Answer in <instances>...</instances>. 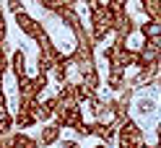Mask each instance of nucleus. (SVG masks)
Returning a JSON list of instances; mask_svg holds the SVG:
<instances>
[{
	"instance_id": "f257e3e1",
	"label": "nucleus",
	"mask_w": 161,
	"mask_h": 148,
	"mask_svg": "<svg viewBox=\"0 0 161 148\" xmlns=\"http://www.w3.org/2000/svg\"><path fill=\"white\" fill-rule=\"evenodd\" d=\"M88 18H91V39L96 44H102L104 39L112 34V21H114V16L107 11V5H96L91 8V13H88Z\"/></svg>"
},
{
	"instance_id": "f03ea898",
	"label": "nucleus",
	"mask_w": 161,
	"mask_h": 148,
	"mask_svg": "<svg viewBox=\"0 0 161 148\" xmlns=\"http://www.w3.org/2000/svg\"><path fill=\"white\" fill-rule=\"evenodd\" d=\"M39 47V52H36V68H39V73H52V68L57 65V60L63 57V52H60V47L52 42V36H44L42 42H36Z\"/></svg>"
},
{
	"instance_id": "7ed1b4c3",
	"label": "nucleus",
	"mask_w": 161,
	"mask_h": 148,
	"mask_svg": "<svg viewBox=\"0 0 161 148\" xmlns=\"http://www.w3.org/2000/svg\"><path fill=\"white\" fill-rule=\"evenodd\" d=\"M104 60L109 63V70H127L130 65H135L138 60V52L130 47H117V44H109L104 49Z\"/></svg>"
},
{
	"instance_id": "20e7f679",
	"label": "nucleus",
	"mask_w": 161,
	"mask_h": 148,
	"mask_svg": "<svg viewBox=\"0 0 161 148\" xmlns=\"http://www.w3.org/2000/svg\"><path fill=\"white\" fill-rule=\"evenodd\" d=\"M151 65H161V39H143V44L138 49V60L135 68H151Z\"/></svg>"
},
{
	"instance_id": "39448f33",
	"label": "nucleus",
	"mask_w": 161,
	"mask_h": 148,
	"mask_svg": "<svg viewBox=\"0 0 161 148\" xmlns=\"http://www.w3.org/2000/svg\"><path fill=\"white\" fill-rule=\"evenodd\" d=\"M117 140H127L133 148H138L140 143H146V135H143V130L138 127V122L133 117H127V120H122L117 125Z\"/></svg>"
},
{
	"instance_id": "423d86ee",
	"label": "nucleus",
	"mask_w": 161,
	"mask_h": 148,
	"mask_svg": "<svg viewBox=\"0 0 161 148\" xmlns=\"http://www.w3.org/2000/svg\"><path fill=\"white\" fill-rule=\"evenodd\" d=\"M13 18H16V24H18V29H21V31H24V34H26L29 39H34V42H42V39L47 36V29H44L42 24H39L36 18H31V16H29L26 11H21V13H16Z\"/></svg>"
},
{
	"instance_id": "0eeeda50",
	"label": "nucleus",
	"mask_w": 161,
	"mask_h": 148,
	"mask_svg": "<svg viewBox=\"0 0 161 148\" xmlns=\"http://www.w3.org/2000/svg\"><path fill=\"white\" fill-rule=\"evenodd\" d=\"M161 73V65H151V68H140V70L127 81L130 88H146V86H153L156 78Z\"/></svg>"
},
{
	"instance_id": "6e6552de",
	"label": "nucleus",
	"mask_w": 161,
	"mask_h": 148,
	"mask_svg": "<svg viewBox=\"0 0 161 148\" xmlns=\"http://www.w3.org/2000/svg\"><path fill=\"white\" fill-rule=\"evenodd\" d=\"M60 135H63V127L60 125H55V122H47L42 130H39V145L42 148H52L55 143H60Z\"/></svg>"
},
{
	"instance_id": "1a4fd4ad",
	"label": "nucleus",
	"mask_w": 161,
	"mask_h": 148,
	"mask_svg": "<svg viewBox=\"0 0 161 148\" xmlns=\"http://www.w3.org/2000/svg\"><path fill=\"white\" fill-rule=\"evenodd\" d=\"M16 96L24 99V101H36L39 94L34 88V78L31 75H24V78H16Z\"/></svg>"
},
{
	"instance_id": "9d476101",
	"label": "nucleus",
	"mask_w": 161,
	"mask_h": 148,
	"mask_svg": "<svg viewBox=\"0 0 161 148\" xmlns=\"http://www.w3.org/2000/svg\"><path fill=\"white\" fill-rule=\"evenodd\" d=\"M91 135H96V138H102V143H112V140H117V125L114 122H91Z\"/></svg>"
},
{
	"instance_id": "9b49d317",
	"label": "nucleus",
	"mask_w": 161,
	"mask_h": 148,
	"mask_svg": "<svg viewBox=\"0 0 161 148\" xmlns=\"http://www.w3.org/2000/svg\"><path fill=\"white\" fill-rule=\"evenodd\" d=\"M73 36H75V49H83V52H96V42L91 39V31L80 24L73 29Z\"/></svg>"
},
{
	"instance_id": "f8f14e48",
	"label": "nucleus",
	"mask_w": 161,
	"mask_h": 148,
	"mask_svg": "<svg viewBox=\"0 0 161 148\" xmlns=\"http://www.w3.org/2000/svg\"><path fill=\"white\" fill-rule=\"evenodd\" d=\"M57 18H60V24H65L70 31H73L75 26H80V13H78V8L73 5V3H68V5H63L60 11L55 13Z\"/></svg>"
},
{
	"instance_id": "ddd939ff",
	"label": "nucleus",
	"mask_w": 161,
	"mask_h": 148,
	"mask_svg": "<svg viewBox=\"0 0 161 148\" xmlns=\"http://www.w3.org/2000/svg\"><path fill=\"white\" fill-rule=\"evenodd\" d=\"M70 68H73V60H70V55H63V57L57 60V65L52 68V78H55L60 86L70 81Z\"/></svg>"
},
{
	"instance_id": "4468645a",
	"label": "nucleus",
	"mask_w": 161,
	"mask_h": 148,
	"mask_svg": "<svg viewBox=\"0 0 161 148\" xmlns=\"http://www.w3.org/2000/svg\"><path fill=\"white\" fill-rule=\"evenodd\" d=\"M55 107H57V99L55 96H49V99H44V101H39L36 104V109H34V114H36V120L39 122H52V117H55Z\"/></svg>"
},
{
	"instance_id": "2eb2a0df",
	"label": "nucleus",
	"mask_w": 161,
	"mask_h": 148,
	"mask_svg": "<svg viewBox=\"0 0 161 148\" xmlns=\"http://www.w3.org/2000/svg\"><path fill=\"white\" fill-rule=\"evenodd\" d=\"M11 73L16 78L29 75L26 73V52H24V49H13V52H11Z\"/></svg>"
},
{
	"instance_id": "dca6fc26",
	"label": "nucleus",
	"mask_w": 161,
	"mask_h": 148,
	"mask_svg": "<svg viewBox=\"0 0 161 148\" xmlns=\"http://www.w3.org/2000/svg\"><path fill=\"white\" fill-rule=\"evenodd\" d=\"M80 83H83L91 94L99 91V86H102V75H99V68H88L86 73H80Z\"/></svg>"
},
{
	"instance_id": "f3484780",
	"label": "nucleus",
	"mask_w": 161,
	"mask_h": 148,
	"mask_svg": "<svg viewBox=\"0 0 161 148\" xmlns=\"http://www.w3.org/2000/svg\"><path fill=\"white\" fill-rule=\"evenodd\" d=\"M138 31H140V36H143V39H161V18H158V21L146 18V24H140Z\"/></svg>"
},
{
	"instance_id": "a211bd4d",
	"label": "nucleus",
	"mask_w": 161,
	"mask_h": 148,
	"mask_svg": "<svg viewBox=\"0 0 161 148\" xmlns=\"http://www.w3.org/2000/svg\"><path fill=\"white\" fill-rule=\"evenodd\" d=\"M107 86H109V91L119 94V91H122V88L127 86L125 73H122V70H109V73H107Z\"/></svg>"
},
{
	"instance_id": "6ab92c4d",
	"label": "nucleus",
	"mask_w": 161,
	"mask_h": 148,
	"mask_svg": "<svg viewBox=\"0 0 161 148\" xmlns=\"http://www.w3.org/2000/svg\"><path fill=\"white\" fill-rule=\"evenodd\" d=\"M140 11L146 13V18L158 21L161 18V0H140Z\"/></svg>"
},
{
	"instance_id": "aec40b11",
	"label": "nucleus",
	"mask_w": 161,
	"mask_h": 148,
	"mask_svg": "<svg viewBox=\"0 0 161 148\" xmlns=\"http://www.w3.org/2000/svg\"><path fill=\"white\" fill-rule=\"evenodd\" d=\"M11 138H13V145H16V148H39V140H36V138L26 135V133H21V130L11 133Z\"/></svg>"
},
{
	"instance_id": "412c9836",
	"label": "nucleus",
	"mask_w": 161,
	"mask_h": 148,
	"mask_svg": "<svg viewBox=\"0 0 161 148\" xmlns=\"http://www.w3.org/2000/svg\"><path fill=\"white\" fill-rule=\"evenodd\" d=\"M13 120H16V127H18V130H26V127H34L39 120H36V114L34 112H16L13 114Z\"/></svg>"
},
{
	"instance_id": "4be33fe9",
	"label": "nucleus",
	"mask_w": 161,
	"mask_h": 148,
	"mask_svg": "<svg viewBox=\"0 0 161 148\" xmlns=\"http://www.w3.org/2000/svg\"><path fill=\"white\" fill-rule=\"evenodd\" d=\"M16 133V120L8 109H0V135H11Z\"/></svg>"
},
{
	"instance_id": "5701e85b",
	"label": "nucleus",
	"mask_w": 161,
	"mask_h": 148,
	"mask_svg": "<svg viewBox=\"0 0 161 148\" xmlns=\"http://www.w3.org/2000/svg\"><path fill=\"white\" fill-rule=\"evenodd\" d=\"M127 3L130 0H107V11L112 13V16H119V13H127Z\"/></svg>"
},
{
	"instance_id": "b1692460",
	"label": "nucleus",
	"mask_w": 161,
	"mask_h": 148,
	"mask_svg": "<svg viewBox=\"0 0 161 148\" xmlns=\"http://www.w3.org/2000/svg\"><path fill=\"white\" fill-rule=\"evenodd\" d=\"M68 3H70V0H39V5H42L47 13H57L60 8L68 5Z\"/></svg>"
},
{
	"instance_id": "393cba45",
	"label": "nucleus",
	"mask_w": 161,
	"mask_h": 148,
	"mask_svg": "<svg viewBox=\"0 0 161 148\" xmlns=\"http://www.w3.org/2000/svg\"><path fill=\"white\" fill-rule=\"evenodd\" d=\"M34 78V88H36V94L42 96L44 91H47V83H49V75L47 73H36V75H31Z\"/></svg>"
},
{
	"instance_id": "a878e982",
	"label": "nucleus",
	"mask_w": 161,
	"mask_h": 148,
	"mask_svg": "<svg viewBox=\"0 0 161 148\" xmlns=\"http://www.w3.org/2000/svg\"><path fill=\"white\" fill-rule=\"evenodd\" d=\"M73 130H75L78 138H88V135H91V125H88V122H78Z\"/></svg>"
},
{
	"instance_id": "bb28decb",
	"label": "nucleus",
	"mask_w": 161,
	"mask_h": 148,
	"mask_svg": "<svg viewBox=\"0 0 161 148\" xmlns=\"http://www.w3.org/2000/svg\"><path fill=\"white\" fill-rule=\"evenodd\" d=\"M5 5H8V11H11L13 16L24 11V0H5Z\"/></svg>"
},
{
	"instance_id": "cd10ccee",
	"label": "nucleus",
	"mask_w": 161,
	"mask_h": 148,
	"mask_svg": "<svg viewBox=\"0 0 161 148\" xmlns=\"http://www.w3.org/2000/svg\"><path fill=\"white\" fill-rule=\"evenodd\" d=\"M138 109L143 112V114H151V112H153V101H151V99H140V101H138Z\"/></svg>"
},
{
	"instance_id": "c85d7f7f",
	"label": "nucleus",
	"mask_w": 161,
	"mask_h": 148,
	"mask_svg": "<svg viewBox=\"0 0 161 148\" xmlns=\"http://www.w3.org/2000/svg\"><path fill=\"white\" fill-rule=\"evenodd\" d=\"M0 148H16L11 135H0Z\"/></svg>"
},
{
	"instance_id": "c756f323",
	"label": "nucleus",
	"mask_w": 161,
	"mask_h": 148,
	"mask_svg": "<svg viewBox=\"0 0 161 148\" xmlns=\"http://www.w3.org/2000/svg\"><path fill=\"white\" fill-rule=\"evenodd\" d=\"M63 148H80L78 140H63Z\"/></svg>"
},
{
	"instance_id": "7c9ffc66",
	"label": "nucleus",
	"mask_w": 161,
	"mask_h": 148,
	"mask_svg": "<svg viewBox=\"0 0 161 148\" xmlns=\"http://www.w3.org/2000/svg\"><path fill=\"white\" fill-rule=\"evenodd\" d=\"M83 3L88 5V11H91V8H96V5H102V0H83Z\"/></svg>"
},
{
	"instance_id": "2f4dec72",
	"label": "nucleus",
	"mask_w": 161,
	"mask_h": 148,
	"mask_svg": "<svg viewBox=\"0 0 161 148\" xmlns=\"http://www.w3.org/2000/svg\"><path fill=\"white\" fill-rule=\"evenodd\" d=\"M156 148H161V122H158V127H156Z\"/></svg>"
},
{
	"instance_id": "473e14b6",
	"label": "nucleus",
	"mask_w": 161,
	"mask_h": 148,
	"mask_svg": "<svg viewBox=\"0 0 161 148\" xmlns=\"http://www.w3.org/2000/svg\"><path fill=\"white\" fill-rule=\"evenodd\" d=\"M138 148H156V145H148V143H140Z\"/></svg>"
},
{
	"instance_id": "72a5a7b5",
	"label": "nucleus",
	"mask_w": 161,
	"mask_h": 148,
	"mask_svg": "<svg viewBox=\"0 0 161 148\" xmlns=\"http://www.w3.org/2000/svg\"><path fill=\"white\" fill-rule=\"evenodd\" d=\"M94 148H109V145H107V143H96Z\"/></svg>"
},
{
	"instance_id": "f704fd0d",
	"label": "nucleus",
	"mask_w": 161,
	"mask_h": 148,
	"mask_svg": "<svg viewBox=\"0 0 161 148\" xmlns=\"http://www.w3.org/2000/svg\"><path fill=\"white\" fill-rule=\"evenodd\" d=\"M156 83H158V86H161V73H158V78H156Z\"/></svg>"
}]
</instances>
